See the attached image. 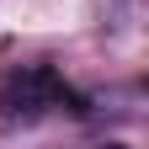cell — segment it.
Returning a JSON list of instances; mask_svg holds the SVG:
<instances>
[{
    "instance_id": "cell-1",
    "label": "cell",
    "mask_w": 149,
    "mask_h": 149,
    "mask_svg": "<svg viewBox=\"0 0 149 149\" xmlns=\"http://www.w3.org/2000/svg\"><path fill=\"white\" fill-rule=\"evenodd\" d=\"M48 117L96 123V96L74 91L53 64H11L0 74V133H27Z\"/></svg>"
}]
</instances>
